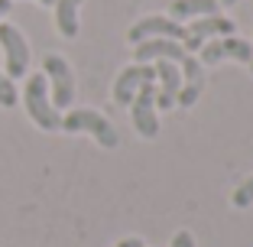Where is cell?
I'll return each instance as SVG.
<instances>
[{
	"label": "cell",
	"mask_w": 253,
	"mask_h": 247,
	"mask_svg": "<svg viewBox=\"0 0 253 247\" xmlns=\"http://www.w3.org/2000/svg\"><path fill=\"white\" fill-rule=\"evenodd\" d=\"M39 3H42V7H55V0H39Z\"/></svg>",
	"instance_id": "20"
},
{
	"label": "cell",
	"mask_w": 253,
	"mask_h": 247,
	"mask_svg": "<svg viewBox=\"0 0 253 247\" xmlns=\"http://www.w3.org/2000/svg\"><path fill=\"white\" fill-rule=\"evenodd\" d=\"M146 78H156V65L153 62H133V65H126L117 75V82H114V104H130Z\"/></svg>",
	"instance_id": "10"
},
{
	"label": "cell",
	"mask_w": 253,
	"mask_h": 247,
	"mask_svg": "<svg viewBox=\"0 0 253 247\" xmlns=\"http://www.w3.org/2000/svg\"><path fill=\"white\" fill-rule=\"evenodd\" d=\"M250 75H253V59H250Z\"/></svg>",
	"instance_id": "21"
},
{
	"label": "cell",
	"mask_w": 253,
	"mask_h": 247,
	"mask_svg": "<svg viewBox=\"0 0 253 247\" xmlns=\"http://www.w3.org/2000/svg\"><path fill=\"white\" fill-rule=\"evenodd\" d=\"M59 130H65V134H91L104 150H114L120 143V137H117V130L111 127V120L104 117V114H97V111H91V107H78V111H68L65 117H62V127Z\"/></svg>",
	"instance_id": "2"
},
{
	"label": "cell",
	"mask_w": 253,
	"mask_h": 247,
	"mask_svg": "<svg viewBox=\"0 0 253 247\" xmlns=\"http://www.w3.org/2000/svg\"><path fill=\"white\" fill-rule=\"evenodd\" d=\"M217 36H234V20H227V16H221V13L198 16L192 26H185V39H182V46H185L188 55H195L208 39H217Z\"/></svg>",
	"instance_id": "6"
},
{
	"label": "cell",
	"mask_w": 253,
	"mask_h": 247,
	"mask_svg": "<svg viewBox=\"0 0 253 247\" xmlns=\"http://www.w3.org/2000/svg\"><path fill=\"white\" fill-rule=\"evenodd\" d=\"M0 49H3V62H7V78H23L30 68V43L16 30L13 23H0Z\"/></svg>",
	"instance_id": "4"
},
{
	"label": "cell",
	"mask_w": 253,
	"mask_h": 247,
	"mask_svg": "<svg viewBox=\"0 0 253 247\" xmlns=\"http://www.w3.org/2000/svg\"><path fill=\"white\" fill-rule=\"evenodd\" d=\"M130 114H133V127L143 140H153L159 134V120H156V78H146L140 85V91L130 101Z\"/></svg>",
	"instance_id": "3"
},
{
	"label": "cell",
	"mask_w": 253,
	"mask_h": 247,
	"mask_svg": "<svg viewBox=\"0 0 253 247\" xmlns=\"http://www.w3.org/2000/svg\"><path fill=\"white\" fill-rule=\"evenodd\" d=\"M16 101H20V95H16V85H13V78L0 75V104H3V107H13Z\"/></svg>",
	"instance_id": "15"
},
{
	"label": "cell",
	"mask_w": 253,
	"mask_h": 247,
	"mask_svg": "<svg viewBox=\"0 0 253 247\" xmlns=\"http://www.w3.org/2000/svg\"><path fill=\"white\" fill-rule=\"evenodd\" d=\"M84 0H55V26L65 39L78 36V10Z\"/></svg>",
	"instance_id": "13"
},
{
	"label": "cell",
	"mask_w": 253,
	"mask_h": 247,
	"mask_svg": "<svg viewBox=\"0 0 253 247\" xmlns=\"http://www.w3.org/2000/svg\"><path fill=\"white\" fill-rule=\"evenodd\" d=\"M117 247H143V241L140 238H124V241H117Z\"/></svg>",
	"instance_id": "17"
},
{
	"label": "cell",
	"mask_w": 253,
	"mask_h": 247,
	"mask_svg": "<svg viewBox=\"0 0 253 247\" xmlns=\"http://www.w3.org/2000/svg\"><path fill=\"white\" fill-rule=\"evenodd\" d=\"M217 3H221V7H234V3H237V0H217Z\"/></svg>",
	"instance_id": "19"
},
{
	"label": "cell",
	"mask_w": 253,
	"mask_h": 247,
	"mask_svg": "<svg viewBox=\"0 0 253 247\" xmlns=\"http://www.w3.org/2000/svg\"><path fill=\"white\" fill-rule=\"evenodd\" d=\"M10 7H13V0H0V20L10 13Z\"/></svg>",
	"instance_id": "18"
},
{
	"label": "cell",
	"mask_w": 253,
	"mask_h": 247,
	"mask_svg": "<svg viewBox=\"0 0 253 247\" xmlns=\"http://www.w3.org/2000/svg\"><path fill=\"white\" fill-rule=\"evenodd\" d=\"M42 75L45 82L52 85V104L68 107L75 101V75H72V65H68L62 55H45L42 59Z\"/></svg>",
	"instance_id": "5"
},
{
	"label": "cell",
	"mask_w": 253,
	"mask_h": 247,
	"mask_svg": "<svg viewBox=\"0 0 253 247\" xmlns=\"http://www.w3.org/2000/svg\"><path fill=\"white\" fill-rule=\"evenodd\" d=\"M133 59H136V62H159V59H169V62H175V65H182V62L188 59V52H185V46L175 43V39H143V43H136Z\"/></svg>",
	"instance_id": "11"
},
{
	"label": "cell",
	"mask_w": 253,
	"mask_h": 247,
	"mask_svg": "<svg viewBox=\"0 0 253 247\" xmlns=\"http://www.w3.org/2000/svg\"><path fill=\"white\" fill-rule=\"evenodd\" d=\"M201 52V65H217L224 59H237V62H247L250 65L253 59V46L247 39H237V36H217V39H208V43L198 49Z\"/></svg>",
	"instance_id": "7"
},
{
	"label": "cell",
	"mask_w": 253,
	"mask_h": 247,
	"mask_svg": "<svg viewBox=\"0 0 253 247\" xmlns=\"http://www.w3.org/2000/svg\"><path fill=\"white\" fill-rule=\"evenodd\" d=\"M221 10L217 0H172L169 3V20H198V16H214Z\"/></svg>",
	"instance_id": "12"
},
{
	"label": "cell",
	"mask_w": 253,
	"mask_h": 247,
	"mask_svg": "<svg viewBox=\"0 0 253 247\" xmlns=\"http://www.w3.org/2000/svg\"><path fill=\"white\" fill-rule=\"evenodd\" d=\"M231 205H234V208H250V205H253V176H247V179L234 189Z\"/></svg>",
	"instance_id": "14"
},
{
	"label": "cell",
	"mask_w": 253,
	"mask_h": 247,
	"mask_svg": "<svg viewBox=\"0 0 253 247\" xmlns=\"http://www.w3.org/2000/svg\"><path fill=\"white\" fill-rule=\"evenodd\" d=\"M23 104H26V114H30V120L39 130H59L62 127V114L52 104V98H49V82H45L42 72L30 75L26 91H23Z\"/></svg>",
	"instance_id": "1"
},
{
	"label": "cell",
	"mask_w": 253,
	"mask_h": 247,
	"mask_svg": "<svg viewBox=\"0 0 253 247\" xmlns=\"http://www.w3.org/2000/svg\"><path fill=\"white\" fill-rule=\"evenodd\" d=\"M126 39L133 46L143 43V39H175V43H182L185 39V23H175L169 16H143L126 30Z\"/></svg>",
	"instance_id": "8"
},
{
	"label": "cell",
	"mask_w": 253,
	"mask_h": 247,
	"mask_svg": "<svg viewBox=\"0 0 253 247\" xmlns=\"http://www.w3.org/2000/svg\"><path fill=\"white\" fill-rule=\"evenodd\" d=\"M169 247H195L192 231H175V238L169 241Z\"/></svg>",
	"instance_id": "16"
},
{
	"label": "cell",
	"mask_w": 253,
	"mask_h": 247,
	"mask_svg": "<svg viewBox=\"0 0 253 247\" xmlns=\"http://www.w3.org/2000/svg\"><path fill=\"white\" fill-rule=\"evenodd\" d=\"M153 65H156V107L169 111V107H175V101H179L182 68L169 59H159V62H153Z\"/></svg>",
	"instance_id": "9"
}]
</instances>
